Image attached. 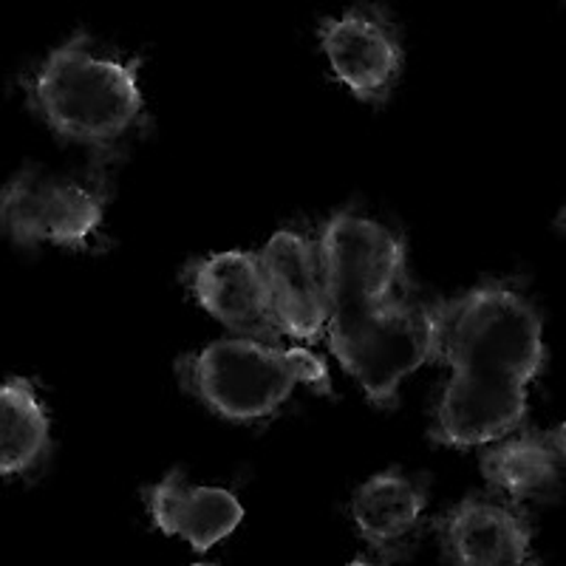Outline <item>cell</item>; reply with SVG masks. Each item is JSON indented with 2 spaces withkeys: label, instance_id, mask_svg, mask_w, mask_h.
<instances>
[{
  "label": "cell",
  "instance_id": "cell-1",
  "mask_svg": "<svg viewBox=\"0 0 566 566\" xmlns=\"http://www.w3.org/2000/svg\"><path fill=\"white\" fill-rule=\"evenodd\" d=\"M437 360L451 366L437 442L459 451L499 442L527 417V388L544 368V321L515 290L479 286L439 303Z\"/></svg>",
  "mask_w": 566,
  "mask_h": 566
},
{
  "label": "cell",
  "instance_id": "cell-2",
  "mask_svg": "<svg viewBox=\"0 0 566 566\" xmlns=\"http://www.w3.org/2000/svg\"><path fill=\"white\" fill-rule=\"evenodd\" d=\"M32 108L60 139L108 148L142 123L139 60L99 54L85 34L54 49L29 88Z\"/></svg>",
  "mask_w": 566,
  "mask_h": 566
},
{
  "label": "cell",
  "instance_id": "cell-3",
  "mask_svg": "<svg viewBox=\"0 0 566 566\" xmlns=\"http://www.w3.org/2000/svg\"><path fill=\"white\" fill-rule=\"evenodd\" d=\"M185 388L212 413L232 422L270 417L297 386L332 391L326 363L310 348H283L227 337L179 360Z\"/></svg>",
  "mask_w": 566,
  "mask_h": 566
},
{
  "label": "cell",
  "instance_id": "cell-4",
  "mask_svg": "<svg viewBox=\"0 0 566 566\" xmlns=\"http://www.w3.org/2000/svg\"><path fill=\"white\" fill-rule=\"evenodd\" d=\"M437 332L439 303H408L406 297L363 310H332L326 321L332 354L380 408L397 402V388L408 374L437 360Z\"/></svg>",
  "mask_w": 566,
  "mask_h": 566
},
{
  "label": "cell",
  "instance_id": "cell-5",
  "mask_svg": "<svg viewBox=\"0 0 566 566\" xmlns=\"http://www.w3.org/2000/svg\"><path fill=\"white\" fill-rule=\"evenodd\" d=\"M105 199L69 176L29 165L0 187V235L18 247L54 244L85 250L97 235Z\"/></svg>",
  "mask_w": 566,
  "mask_h": 566
},
{
  "label": "cell",
  "instance_id": "cell-6",
  "mask_svg": "<svg viewBox=\"0 0 566 566\" xmlns=\"http://www.w3.org/2000/svg\"><path fill=\"white\" fill-rule=\"evenodd\" d=\"M328 281V312L363 310L397 301L406 286V244L388 227L371 219L337 212L321 235Z\"/></svg>",
  "mask_w": 566,
  "mask_h": 566
},
{
  "label": "cell",
  "instance_id": "cell-7",
  "mask_svg": "<svg viewBox=\"0 0 566 566\" xmlns=\"http://www.w3.org/2000/svg\"><path fill=\"white\" fill-rule=\"evenodd\" d=\"M283 337L315 343L326 332L328 281L321 244L301 232H275L258 255Z\"/></svg>",
  "mask_w": 566,
  "mask_h": 566
},
{
  "label": "cell",
  "instance_id": "cell-8",
  "mask_svg": "<svg viewBox=\"0 0 566 566\" xmlns=\"http://www.w3.org/2000/svg\"><path fill=\"white\" fill-rule=\"evenodd\" d=\"M185 283L201 310L232 328L235 335L277 346L283 337L272 312L258 255L230 250L201 258L185 270Z\"/></svg>",
  "mask_w": 566,
  "mask_h": 566
},
{
  "label": "cell",
  "instance_id": "cell-9",
  "mask_svg": "<svg viewBox=\"0 0 566 566\" xmlns=\"http://www.w3.org/2000/svg\"><path fill=\"white\" fill-rule=\"evenodd\" d=\"M321 45L335 77L363 103H382L402 71V45L374 9H352L323 20Z\"/></svg>",
  "mask_w": 566,
  "mask_h": 566
},
{
  "label": "cell",
  "instance_id": "cell-10",
  "mask_svg": "<svg viewBox=\"0 0 566 566\" xmlns=\"http://www.w3.org/2000/svg\"><path fill=\"white\" fill-rule=\"evenodd\" d=\"M145 504L161 533L179 535L196 553L216 547L244 518V507L230 490L185 484L179 470L145 490Z\"/></svg>",
  "mask_w": 566,
  "mask_h": 566
},
{
  "label": "cell",
  "instance_id": "cell-11",
  "mask_svg": "<svg viewBox=\"0 0 566 566\" xmlns=\"http://www.w3.org/2000/svg\"><path fill=\"white\" fill-rule=\"evenodd\" d=\"M442 541L457 566H518L530 560L527 524L502 504H459L442 522Z\"/></svg>",
  "mask_w": 566,
  "mask_h": 566
},
{
  "label": "cell",
  "instance_id": "cell-12",
  "mask_svg": "<svg viewBox=\"0 0 566 566\" xmlns=\"http://www.w3.org/2000/svg\"><path fill=\"white\" fill-rule=\"evenodd\" d=\"M564 428H553L499 442L482 457V473L515 502L549 499L564 476Z\"/></svg>",
  "mask_w": 566,
  "mask_h": 566
},
{
  "label": "cell",
  "instance_id": "cell-13",
  "mask_svg": "<svg viewBox=\"0 0 566 566\" xmlns=\"http://www.w3.org/2000/svg\"><path fill=\"white\" fill-rule=\"evenodd\" d=\"M428 493L397 470L368 479L352 499V518L363 538L380 555L406 547L422 522Z\"/></svg>",
  "mask_w": 566,
  "mask_h": 566
},
{
  "label": "cell",
  "instance_id": "cell-14",
  "mask_svg": "<svg viewBox=\"0 0 566 566\" xmlns=\"http://www.w3.org/2000/svg\"><path fill=\"white\" fill-rule=\"evenodd\" d=\"M49 413L34 382L9 377L0 382V476H20L49 453Z\"/></svg>",
  "mask_w": 566,
  "mask_h": 566
},
{
  "label": "cell",
  "instance_id": "cell-15",
  "mask_svg": "<svg viewBox=\"0 0 566 566\" xmlns=\"http://www.w3.org/2000/svg\"><path fill=\"white\" fill-rule=\"evenodd\" d=\"M348 566H377V564H371V560H352V564H348Z\"/></svg>",
  "mask_w": 566,
  "mask_h": 566
},
{
  "label": "cell",
  "instance_id": "cell-16",
  "mask_svg": "<svg viewBox=\"0 0 566 566\" xmlns=\"http://www.w3.org/2000/svg\"><path fill=\"white\" fill-rule=\"evenodd\" d=\"M190 566H219V564H190Z\"/></svg>",
  "mask_w": 566,
  "mask_h": 566
},
{
  "label": "cell",
  "instance_id": "cell-17",
  "mask_svg": "<svg viewBox=\"0 0 566 566\" xmlns=\"http://www.w3.org/2000/svg\"><path fill=\"white\" fill-rule=\"evenodd\" d=\"M518 566H535V564H530V560H524V564H518Z\"/></svg>",
  "mask_w": 566,
  "mask_h": 566
}]
</instances>
